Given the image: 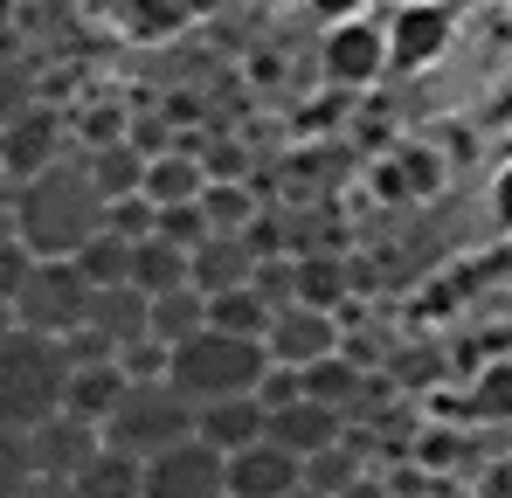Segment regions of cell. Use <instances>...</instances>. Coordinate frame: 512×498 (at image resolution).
Instances as JSON below:
<instances>
[{"mask_svg":"<svg viewBox=\"0 0 512 498\" xmlns=\"http://www.w3.org/2000/svg\"><path fill=\"white\" fill-rule=\"evenodd\" d=\"M7 222H14V236L35 256H77L104 229V194L90 187L84 153H63V160L42 166L35 180H21Z\"/></svg>","mask_w":512,"mask_h":498,"instance_id":"1","label":"cell"},{"mask_svg":"<svg viewBox=\"0 0 512 498\" xmlns=\"http://www.w3.org/2000/svg\"><path fill=\"white\" fill-rule=\"evenodd\" d=\"M63 388H70V346L63 339H42V332L7 326L0 332V429H35L63 409Z\"/></svg>","mask_w":512,"mask_h":498,"instance_id":"2","label":"cell"},{"mask_svg":"<svg viewBox=\"0 0 512 498\" xmlns=\"http://www.w3.org/2000/svg\"><path fill=\"white\" fill-rule=\"evenodd\" d=\"M263 374H270V353H263V339H243V332L201 326L194 339H180V346L167 353V381L194 402V409L229 402V395H256Z\"/></svg>","mask_w":512,"mask_h":498,"instance_id":"3","label":"cell"},{"mask_svg":"<svg viewBox=\"0 0 512 498\" xmlns=\"http://www.w3.org/2000/svg\"><path fill=\"white\" fill-rule=\"evenodd\" d=\"M187 436H194V402L173 381H125L118 409L104 415V443L139 457V464L173 450V443H187Z\"/></svg>","mask_w":512,"mask_h":498,"instance_id":"4","label":"cell"},{"mask_svg":"<svg viewBox=\"0 0 512 498\" xmlns=\"http://www.w3.org/2000/svg\"><path fill=\"white\" fill-rule=\"evenodd\" d=\"M90 277L70 263V256H35V270L21 277V291H14V305H7V319L21 332H42V339H77L90 319Z\"/></svg>","mask_w":512,"mask_h":498,"instance_id":"5","label":"cell"},{"mask_svg":"<svg viewBox=\"0 0 512 498\" xmlns=\"http://www.w3.org/2000/svg\"><path fill=\"white\" fill-rule=\"evenodd\" d=\"M139 498H229V478H222V450H208L201 436L173 443L160 457L139 464Z\"/></svg>","mask_w":512,"mask_h":498,"instance_id":"6","label":"cell"},{"mask_svg":"<svg viewBox=\"0 0 512 498\" xmlns=\"http://www.w3.org/2000/svg\"><path fill=\"white\" fill-rule=\"evenodd\" d=\"M263 353L270 367H312V360H333L346 353V332H340V312H312V305H277L270 326H263Z\"/></svg>","mask_w":512,"mask_h":498,"instance_id":"7","label":"cell"},{"mask_svg":"<svg viewBox=\"0 0 512 498\" xmlns=\"http://www.w3.org/2000/svg\"><path fill=\"white\" fill-rule=\"evenodd\" d=\"M70 153V118L63 111H49V104H28L14 125H0V180H35L49 160H63Z\"/></svg>","mask_w":512,"mask_h":498,"instance_id":"8","label":"cell"},{"mask_svg":"<svg viewBox=\"0 0 512 498\" xmlns=\"http://www.w3.org/2000/svg\"><path fill=\"white\" fill-rule=\"evenodd\" d=\"M97 450H104V429L84 422V415H70V409H56L49 422L28 429V471L49 478V485H70Z\"/></svg>","mask_w":512,"mask_h":498,"instance_id":"9","label":"cell"},{"mask_svg":"<svg viewBox=\"0 0 512 498\" xmlns=\"http://www.w3.org/2000/svg\"><path fill=\"white\" fill-rule=\"evenodd\" d=\"M381 70H388V28H374L367 14L333 21V35H326V77L360 90V83H374Z\"/></svg>","mask_w":512,"mask_h":498,"instance_id":"10","label":"cell"},{"mask_svg":"<svg viewBox=\"0 0 512 498\" xmlns=\"http://www.w3.org/2000/svg\"><path fill=\"white\" fill-rule=\"evenodd\" d=\"M222 478H229V498H284V492H298V457L263 436L250 450L222 457Z\"/></svg>","mask_w":512,"mask_h":498,"instance_id":"11","label":"cell"},{"mask_svg":"<svg viewBox=\"0 0 512 498\" xmlns=\"http://www.w3.org/2000/svg\"><path fill=\"white\" fill-rule=\"evenodd\" d=\"M256 277V249L243 236H208L201 249H187V284L201 298H222V291H243Z\"/></svg>","mask_w":512,"mask_h":498,"instance_id":"12","label":"cell"},{"mask_svg":"<svg viewBox=\"0 0 512 498\" xmlns=\"http://www.w3.org/2000/svg\"><path fill=\"white\" fill-rule=\"evenodd\" d=\"M263 436H270L277 450H291V457L305 464L312 450L340 443V436H346V422H340L333 409H319V402H305V395H298V402H284V409H270V415H263Z\"/></svg>","mask_w":512,"mask_h":498,"instance_id":"13","label":"cell"},{"mask_svg":"<svg viewBox=\"0 0 512 498\" xmlns=\"http://www.w3.org/2000/svg\"><path fill=\"white\" fill-rule=\"evenodd\" d=\"M298 395H305V402H319V409H333L340 422H353L360 395H367V367H360L353 353L312 360V367H298Z\"/></svg>","mask_w":512,"mask_h":498,"instance_id":"14","label":"cell"},{"mask_svg":"<svg viewBox=\"0 0 512 498\" xmlns=\"http://www.w3.org/2000/svg\"><path fill=\"white\" fill-rule=\"evenodd\" d=\"M194 436H201L208 450L236 457V450L263 443V402H256V395H229V402H208V409H194Z\"/></svg>","mask_w":512,"mask_h":498,"instance_id":"15","label":"cell"},{"mask_svg":"<svg viewBox=\"0 0 512 498\" xmlns=\"http://www.w3.org/2000/svg\"><path fill=\"white\" fill-rule=\"evenodd\" d=\"M367 471H374V464H367V443L346 429L340 443H326V450H312V457L298 464V485H305V492H319V498H346Z\"/></svg>","mask_w":512,"mask_h":498,"instance_id":"16","label":"cell"},{"mask_svg":"<svg viewBox=\"0 0 512 498\" xmlns=\"http://www.w3.org/2000/svg\"><path fill=\"white\" fill-rule=\"evenodd\" d=\"M291 305L340 312L346 305V256L340 249H305V256H291Z\"/></svg>","mask_w":512,"mask_h":498,"instance_id":"17","label":"cell"},{"mask_svg":"<svg viewBox=\"0 0 512 498\" xmlns=\"http://www.w3.org/2000/svg\"><path fill=\"white\" fill-rule=\"evenodd\" d=\"M118 395H125V367L118 360H70V388H63V409L84 415L104 429V415L118 409Z\"/></svg>","mask_w":512,"mask_h":498,"instance_id":"18","label":"cell"},{"mask_svg":"<svg viewBox=\"0 0 512 498\" xmlns=\"http://www.w3.org/2000/svg\"><path fill=\"white\" fill-rule=\"evenodd\" d=\"M450 42V14L443 7H402L395 14V28H388V63H402V70H416V63H429L436 49Z\"/></svg>","mask_w":512,"mask_h":498,"instance_id":"19","label":"cell"},{"mask_svg":"<svg viewBox=\"0 0 512 498\" xmlns=\"http://www.w3.org/2000/svg\"><path fill=\"white\" fill-rule=\"evenodd\" d=\"M201 187H208V173H201V160H194L187 146H167V153H153V160H146V180H139V194H146L153 208L201 201Z\"/></svg>","mask_w":512,"mask_h":498,"instance_id":"20","label":"cell"},{"mask_svg":"<svg viewBox=\"0 0 512 498\" xmlns=\"http://www.w3.org/2000/svg\"><path fill=\"white\" fill-rule=\"evenodd\" d=\"M146 326L160 346H180V339H194V332L208 326V298L194 291V284H180V291H160V298H146Z\"/></svg>","mask_w":512,"mask_h":498,"instance_id":"21","label":"cell"},{"mask_svg":"<svg viewBox=\"0 0 512 498\" xmlns=\"http://www.w3.org/2000/svg\"><path fill=\"white\" fill-rule=\"evenodd\" d=\"M201 215H208V236H243L263 215V194L250 180H208L201 187Z\"/></svg>","mask_w":512,"mask_h":498,"instance_id":"22","label":"cell"},{"mask_svg":"<svg viewBox=\"0 0 512 498\" xmlns=\"http://www.w3.org/2000/svg\"><path fill=\"white\" fill-rule=\"evenodd\" d=\"M84 173H90V187L104 194V208H111V201L139 194V180H146V153L118 139V146H97V153H84Z\"/></svg>","mask_w":512,"mask_h":498,"instance_id":"23","label":"cell"},{"mask_svg":"<svg viewBox=\"0 0 512 498\" xmlns=\"http://www.w3.org/2000/svg\"><path fill=\"white\" fill-rule=\"evenodd\" d=\"M180 284H187V249H173L167 236L132 243V291L160 298V291H180Z\"/></svg>","mask_w":512,"mask_h":498,"instance_id":"24","label":"cell"},{"mask_svg":"<svg viewBox=\"0 0 512 498\" xmlns=\"http://www.w3.org/2000/svg\"><path fill=\"white\" fill-rule=\"evenodd\" d=\"M70 492L77 498H139V457H125V450H97L84 471L70 478Z\"/></svg>","mask_w":512,"mask_h":498,"instance_id":"25","label":"cell"},{"mask_svg":"<svg viewBox=\"0 0 512 498\" xmlns=\"http://www.w3.org/2000/svg\"><path fill=\"white\" fill-rule=\"evenodd\" d=\"M77 270L90 277V291H111V284H132V243L125 236H111V229H97L77 256H70Z\"/></svg>","mask_w":512,"mask_h":498,"instance_id":"26","label":"cell"},{"mask_svg":"<svg viewBox=\"0 0 512 498\" xmlns=\"http://www.w3.org/2000/svg\"><path fill=\"white\" fill-rule=\"evenodd\" d=\"M208 326H215V332H243V339H263V326H270V305L256 298V284H243V291H222V298H208Z\"/></svg>","mask_w":512,"mask_h":498,"instance_id":"27","label":"cell"},{"mask_svg":"<svg viewBox=\"0 0 512 498\" xmlns=\"http://www.w3.org/2000/svg\"><path fill=\"white\" fill-rule=\"evenodd\" d=\"M173 28H187L180 0H125V35L132 42H167Z\"/></svg>","mask_w":512,"mask_h":498,"instance_id":"28","label":"cell"},{"mask_svg":"<svg viewBox=\"0 0 512 498\" xmlns=\"http://www.w3.org/2000/svg\"><path fill=\"white\" fill-rule=\"evenodd\" d=\"M471 415H478V422H512V367H485V374H478Z\"/></svg>","mask_w":512,"mask_h":498,"instance_id":"29","label":"cell"},{"mask_svg":"<svg viewBox=\"0 0 512 498\" xmlns=\"http://www.w3.org/2000/svg\"><path fill=\"white\" fill-rule=\"evenodd\" d=\"M153 222H160V208H153L146 194H125V201H111V208H104V229H111V236H125V243H146V236H153Z\"/></svg>","mask_w":512,"mask_h":498,"instance_id":"30","label":"cell"},{"mask_svg":"<svg viewBox=\"0 0 512 498\" xmlns=\"http://www.w3.org/2000/svg\"><path fill=\"white\" fill-rule=\"evenodd\" d=\"M153 236H167L173 249H201V243H208V215H201V201H180V208H160Z\"/></svg>","mask_w":512,"mask_h":498,"instance_id":"31","label":"cell"},{"mask_svg":"<svg viewBox=\"0 0 512 498\" xmlns=\"http://www.w3.org/2000/svg\"><path fill=\"white\" fill-rule=\"evenodd\" d=\"M28 270H35V249L14 236V222H0V305H14V291H21Z\"/></svg>","mask_w":512,"mask_h":498,"instance_id":"32","label":"cell"},{"mask_svg":"<svg viewBox=\"0 0 512 498\" xmlns=\"http://www.w3.org/2000/svg\"><path fill=\"white\" fill-rule=\"evenodd\" d=\"M28 436L21 429H0V498H21L28 492Z\"/></svg>","mask_w":512,"mask_h":498,"instance_id":"33","label":"cell"},{"mask_svg":"<svg viewBox=\"0 0 512 498\" xmlns=\"http://www.w3.org/2000/svg\"><path fill=\"white\" fill-rule=\"evenodd\" d=\"M28 104H42L35 97V83H28V70H14V63H0V125H14Z\"/></svg>","mask_w":512,"mask_h":498,"instance_id":"34","label":"cell"},{"mask_svg":"<svg viewBox=\"0 0 512 498\" xmlns=\"http://www.w3.org/2000/svg\"><path fill=\"white\" fill-rule=\"evenodd\" d=\"M256 402H263V415L284 409V402H298V374H291V367H270V374L256 381Z\"/></svg>","mask_w":512,"mask_h":498,"instance_id":"35","label":"cell"},{"mask_svg":"<svg viewBox=\"0 0 512 498\" xmlns=\"http://www.w3.org/2000/svg\"><path fill=\"white\" fill-rule=\"evenodd\" d=\"M312 7H319L326 21H353V14H360V0H312Z\"/></svg>","mask_w":512,"mask_h":498,"instance_id":"36","label":"cell"},{"mask_svg":"<svg viewBox=\"0 0 512 498\" xmlns=\"http://www.w3.org/2000/svg\"><path fill=\"white\" fill-rule=\"evenodd\" d=\"M21 498H77V492H70V485H49V478H28V492H21Z\"/></svg>","mask_w":512,"mask_h":498,"instance_id":"37","label":"cell"},{"mask_svg":"<svg viewBox=\"0 0 512 498\" xmlns=\"http://www.w3.org/2000/svg\"><path fill=\"white\" fill-rule=\"evenodd\" d=\"M180 7H187V14H201V7H215V0H180Z\"/></svg>","mask_w":512,"mask_h":498,"instance_id":"38","label":"cell"},{"mask_svg":"<svg viewBox=\"0 0 512 498\" xmlns=\"http://www.w3.org/2000/svg\"><path fill=\"white\" fill-rule=\"evenodd\" d=\"M284 498H319V492H305V485H298V492H284Z\"/></svg>","mask_w":512,"mask_h":498,"instance_id":"39","label":"cell"},{"mask_svg":"<svg viewBox=\"0 0 512 498\" xmlns=\"http://www.w3.org/2000/svg\"><path fill=\"white\" fill-rule=\"evenodd\" d=\"M7 326H14V319H7V305H0V332H7Z\"/></svg>","mask_w":512,"mask_h":498,"instance_id":"40","label":"cell"}]
</instances>
